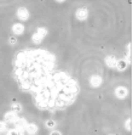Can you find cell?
I'll use <instances>...</instances> for the list:
<instances>
[{"label":"cell","instance_id":"4","mask_svg":"<svg viewBox=\"0 0 133 135\" xmlns=\"http://www.w3.org/2000/svg\"><path fill=\"white\" fill-rule=\"evenodd\" d=\"M115 96L120 100H124V99L127 98V95H128V89L124 85H120V86H116L115 88V91H114Z\"/></svg>","mask_w":133,"mask_h":135},{"label":"cell","instance_id":"6","mask_svg":"<svg viewBox=\"0 0 133 135\" xmlns=\"http://www.w3.org/2000/svg\"><path fill=\"white\" fill-rule=\"evenodd\" d=\"M75 17L79 21H86L87 17H88V10L87 7H79L75 12Z\"/></svg>","mask_w":133,"mask_h":135},{"label":"cell","instance_id":"12","mask_svg":"<svg viewBox=\"0 0 133 135\" xmlns=\"http://www.w3.org/2000/svg\"><path fill=\"white\" fill-rule=\"evenodd\" d=\"M11 110L16 113H21L22 112V105L19 104V102H17V101H15V102L11 104Z\"/></svg>","mask_w":133,"mask_h":135},{"label":"cell","instance_id":"10","mask_svg":"<svg viewBox=\"0 0 133 135\" xmlns=\"http://www.w3.org/2000/svg\"><path fill=\"white\" fill-rule=\"evenodd\" d=\"M116 57L113 56V55H108V56L104 59L105 61V65L109 67V68H115V65H116Z\"/></svg>","mask_w":133,"mask_h":135},{"label":"cell","instance_id":"1","mask_svg":"<svg viewBox=\"0 0 133 135\" xmlns=\"http://www.w3.org/2000/svg\"><path fill=\"white\" fill-rule=\"evenodd\" d=\"M13 78L41 111L56 112L73 105L79 85L57 68L56 57L45 49H25L13 57Z\"/></svg>","mask_w":133,"mask_h":135},{"label":"cell","instance_id":"14","mask_svg":"<svg viewBox=\"0 0 133 135\" xmlns=\"http://www.w3.org/2000/svg\"><path fill=\"white\" fill-rule=\"evenodd\" d=\"M56 126H57L56 120H53V119H46V120H45V127H46V128L53 129Z\"/></svg>","mask_w":133,"mask_h":135},{"label":"cell","instance_id":"17","mask_svg":"<svg viewBox=\"0 0 133 135\" xmlns=\"http://www.w3.org/2000/svg\"><path fill=\"white\" fill-rule=\"evenodd\" d=\"M9 44L11 45V46H15L16 44H17V38L16 37H9Z\"/></svg>","mask_w":133,"mask_h":135},{"label":"cell","instance_id":"8","mask_svg":"<svg viewBox=\"0 0 133 135\" xmlns=\"http://www.w3.org/2000/svg\"><path fill=\"white\" fill-rule=\"evenodd\" d=\"M11 31H12V33L15 35H22L23 33H24L25 31V27L24 25L22 22H16L12 25V27H11Z\"/></svg>","mask_w":133,"mask_h":135},{"label":"cell","instance_id":"9","mask_svg":"<svg viewBox=\"0 0 133 135\" xmlns=\"http://www.w3.org/2000/svg\"><path fill=\"white\" fill-rule=\"evenodd\" d=\"M24 132L28 135H35L39 132V127H38V124H35V123H27Z\"/></svg>","mask_w":133,"mask_h":135},{"label":"cell","instance_id":"11","mask_svg":"<svg viewBox=\"0 0 133 135\" xmlns=\"http://www.w3.org/2000/svg\"><path fill=\"white\" fill-rule=\"evenodd\" d=\"M127 61L125 60V59H119V60H116V65H115V68L118 69V71H120V72H122V71H125V69L127 68Z\"/></svg>","mask_w":133,"mask_h":135},{"label":"cell","instance_id":"15","mask_svg":"<svg viewBox=\"0 0 133 135\" xmlns=\"http://www.w3.org/2000/svg\"><path fill=\"white\" fill-rule=\"evenodd\" d=\"M125 129L131 132L132 130V118H127L126 122H125Z\"/></svg>","mask_w":133,"mask_h":135},{"label":"cell","instance_id":"20","mask_svg":"<svg viewBox=\"0 0 133 135\" xmlns=\"http://www.w3.org/2000/svg\"><path fill=\"white\" fill-rule=\"evenodd\" d=\"M110 135H114V134H110Z\"/></svg>","mask_w":133,"mask_h":135},{"label":"cell","instance_id":"18","mask_svg":"<svg viewBox=\"0 0 133 135\" xmlns=\"http://www.w3.org/2000/svg\"><path fill=\"white\" fill-rule=\"evenodd\" d=\"M50 135H63V134L59 130H52V132L50 133Z\"/></svg>","mask_w":133,"mask_h":135},{"label":"cell","instance_id":"3","mask_svg":"<svg viewBox=\"0 0 133 135\" xmlns=\"http://www.w3.org/2000/svg\"><path fill=\"white\" fill-rule=\"evenodd\" d=\"M16 15H17V18H18L21 22L28 21L29 17H30V12H29V10L27 9V7H18Z\"/></svg>","mask_w":133,"mask_h":135},{"label":"cell","instance_id":"16","mask_svg":"<svg viewBox=\"0 0 133 135\" xmlns=\"http://www.w3.org/2000/svg\"><path fill=\"white\" fill-rule=\"evenodd\" d=\"M7 130V123L5 120H0V133H5Z\"/></svg>","mask_w":133,"mask_h":135},{"label":"cell","instance_id":"7","mask_svg":"<svg viewBox=\"0 0 133 135\" xmlns=\"http://www.w3.org/2000/svg\"><path fill=\"white\" fill-rule=\"evenodd\" d=\"M88 82H90V85L92 88H99V86L103 84V78L98 74H92L90 77V80H88Z\"/></svg>","mask_w":133,"mask_h":135},{"label":"cell","instance_id":"5","mask_svg":"<svg viewBox=\"0 0 133 135\" xmlns=\"http://www.w3.org/2000/svg\"><path fill=\"white\" fill-rule=\"evenodd\" d=\"M17 119H18V113L13 112L12 110L4 114V120H5L7 124H15Z\"/></svg>","mask_w":133,"mask_h":135},{"label":"cell","instance_id":"2","mask_svg":"<svg viewBox=\"0 0 133 135\" xmlns=\"http://www.w3.org/2000/svg\"><path fill=\"white\" fill-rule=\"evenodd\" d=\"M47 35V29L44 28V27H39V28L36 29V32H35L34 34L31 35V40H33V43L34 44H41L42 43V40L45 39V37Z\"/></svg>","mask_w":133,"mask_h":135},{"label":"cell","instance_id":"19","mask_svg":"<svg viewBox=\"0 0 133 135\" xmlns=\"http://www.w3.org/2000/svg\"><path fill=\"white\" fill-rule=\"evenodd\" d=\"M56 1H57V3H64L65 0H56Z\"/></svg>","mask_w":133,"mask_h":135},{"label":"cell","instance_id":"13","mask_svg":"<svg viewBox=\"0 0 133 135\" xmlns=\"http://www.w3.org/2000/svg\"><path fill=\"white\" fill-rule=\"evenodd\" d=\"M6 135H28V134L25 132H22V130H19V129H17V128H12L7 132Z\"/></svg>","mask_w":133,"mask_h":135}]
</instances>
